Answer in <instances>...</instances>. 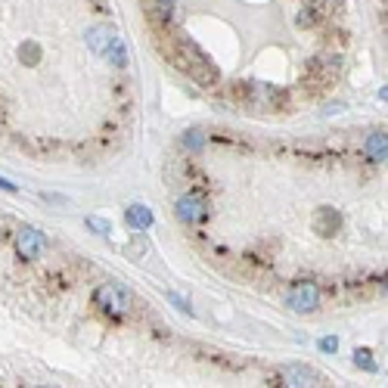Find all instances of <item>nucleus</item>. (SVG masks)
Here are the masks:
<instances>
[{
	"label": "nucleus",
	"instance_id": "obj_2",
	"mask_svg": "<svg viewBox=\"0 0 388 388\" xmlns=\"http://www.w3.org/2000/svg\"><path fill=\"white\" fill-rule=\"evenodd\" d=\"M47 249V239L44 233L38 230V227H22V230L16 233V252L22 261H35L41 258V252Z\"/></svg>",
	"mask_w": 388,
	"mask_h": 388
},
{
	"label": "nucleus",
	"instance_id": "obj_13",
	"mask_svg": "<svg viewBox=\"0 0 388 388\" xmlns=\"http://www.w3.org/2000/svg\"><path fill=\"white\" fill-rule=\"evenodd\" d=\"M320 351H326V354H336V351H339V339H336V336H326V339H320Z\"/></svg>",
	"mask_w": 388,
	"mask_h": 388
},
{
	"label": "nucleus",
	"instance_id": "obj_8",
	"mask_svg": "<svg viewBox=\"0 0 388 388\" xmlns=\"http://www.w3.org/2000/svg\"><path fill=\"white\" fill-rule=\"evenodd\" d=\"M366 152H370L373 162H382L388 156V143H385V134L382 131H373L370 137H366Z\"/></svg>",
	"mask_w": 388,
	"mask_h": 388
},
{
	"label": "nucleus",
	"instance_id": "obj_15",
	"mask_svg": "<svg viewBox=\"0 0 388 388\" xmlns=\"http://www.w3.org/2000/svg\"><path fill=\"white\" fill-rule=\"evenodd\" d=\"M0 190H6V193H16L19 186H16V184H10V180H6V177H0Z\"/></svg>",
	"mask_w": 388,
	"mask_h": 388
},
{
	"label": "nucleus",
	"instance_id": "obj_5",
	"mask_svg": "<svg viewBox=\"0 0 388 388\" xmlns=\"http://www.w3.org/2000/svg\"><path fill=\"white\" fill-rule=\"evenodd\" d=\"M283 385H320V376L307 366H283Z\"/></svg>",
	"mask_w": 388,
	"mask_h": 388
},
{
	"label": "nucleus",
	"instance_id": "obj_11",
	"mask_svg": "<svg viewBox=\"0 0 388 388\" xmlns=\"http://www.w3.org/2000/svg\"><path fill=\"white\" fill-rule=\"evenodd\" d=\"M106 53H109V59L115 65H124V59H128V53H124V44L118 41V38H112L109 47H106Z\"/></svg>",
	"mask_w": 388,
	"mask_h": 388
},
{
	"label": "nucleus",
	"instance_id": "obj_10",
	"mask_svg": "<svg viewBox=\"0 0 388 388\" xmlns=\"http://www.w3.org/2000/svg\"><path fill=\"white\" fill-rule=\"evenodd\" d=\"M354 364H357L360 370H366V373H376L379 370L376 360H373V354L366 351V348H357V351H354Z\"/></svg>",
	"mask_w": 388,
	"mask_h": 388
},
{
	"label": "nucleus",
	"instance_id": "obj_1",
	"mask_svg": "<svg viewBox=\"0 0 388 388\" xmlns=\"http://www.w3.org/2000/svg\"><path fill=\"white\" fill-rule=\"evenodd\" d=\"M93 302H97V307H103L106 314H115V317H122V314L131 307V296L124 289H118V286L103 283L97 292H93Z\"/></svg>",
	"mask_w": 388,
	"mask_h": 388
},
{
	"label": "nucleus",
	"instance_id": "obj_4",
	"mask_svg": "<svg viewBox=\"0 0 388 388\" xmlns=\"http://www.w3.org/2000/svg\"><path fill=\"white\" fill-rule=\"evenodd\" d=\"M205 215H209V209H205V202L199 196H180L177 199V218L186 220V224H199Z\"/></svg>",
	"mask_w": 388,
	"mask_h": 388
},
{
	"label": "nucleus",
	"instance_id": "obj_12",
	"mask_svg": "<svg viewBox=\"0 0 388 388\" xmlns=\"http://www.w3.org/2000/svg\"><path fill=\"white\" fill-rule=\"evenodd\" d=\"M87 227H90L97 236H109L112 233V224L109 220H103V218H87Z\"/></svg>",
	"mask_w": 388,
	"mask_h": 388
},
{
	"label": "nucleus",
	"instance_id": "obj_7",
	"mask_svg": "<svg viewBox=\"0 0 388 388\" xmlns=\"http://www.w3.org/2000/svg\"><path fill=\"white\" fill-rule=\"evenodd\" d=\"M128 224L134 230H149L152 227V211L146 205H131L128 209Z\"/></svg>",
	"mask_w": 388,
	"mask_h": 388
},
{
	"label": "nucleus",
	"instance_id": "obj_14",
	"mask_svg": "<svg viewBox=\"0 0 388 388\" xmlns=\"http://www.w3.org/2000/svg\"><path fill=\"white\" fill-rule=\"evenodd\" d=\"M186 143H190L193 149H196V146H202V137H199V131H190V140H186Z\"/></svg>",
	"mask_w": 388,
	"mask_h": 388
},
{
	"label": "nucleus",
	"instance_id": "obj_3",
	"mask_svg": "<svg viewBox=\"0 0 388 388\" xmlns=\"http://www.w3.org/2000/svg\"><path fill=\"white\" fill-rule=\"evenodd\" d=\"M286 305H289L296 314L314 311V307L320 305V289L314 283H296L289 289V296H286Z\"/></svg>",
	"mask_w": 388,
	"mask_h": 388
},
{
	"label": "nucleus",
	"instance_id": "obj_6",
	"mask_svg": "<svg viewBox=\"0 0 388 388\" xmlns=\"http://www.w3.org/2000/svg\"><path fill=\"white\" fill-rule=\"evenodd\" d=\"M339 224H342V218H339V211H332V209H320L317 218H314V230H317L320 236H332V233L339 230Z\"/></svg>",
	"mask_w": 388,
	"mask_h": 388
},
{
	"label": "nucleus",
	"instance_id": "obj_9",
	"mask_svg": "<svg viewBox=\"0 0 388 388\" xmlns=\"http://www.w3.org/2000/svg\"><path fill=\"white\" fill-rule=\"evenodd\" d=\"M112 38H115V31H112V29H106V25H99V29H93L90 35H87V41H90V50L103 53L106 47H109Z\"/></svg>",
	"mask_w": 388,
	"mask_h": 388
}]
</instances>
